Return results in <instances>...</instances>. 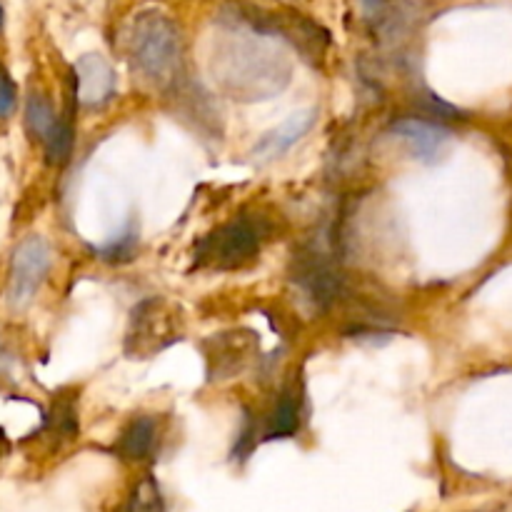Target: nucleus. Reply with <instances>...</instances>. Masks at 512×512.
Instances as JSON below:
<instances>
[{"instance_id": "8", "label": "nucleus", "mask_w": 512, "mask_h": 512, "mask_svg": "<svg viewBox=\"0 0 512 512\" xmlns=\"http://www.w3.org/2000/svg\"><path fill=\"white\" fill-rule=\"evenodd\" d=\"M115 95V70L98 53H88L75 63V98L88 108L108 103Z\"/></svg>"}, {"instance_id": "4", "label": "nucleus", "mask_w": 512, "mask_h": 512, "mask_svg": "<svg viewBox=\"0 0 512 512\" xmlns=\"http://www.w3.org/2000/svg\"><path fill=\"white\" fill-rule=\"evenodd\" d=\"M183 338V315L165 298H148L135 305L125 333L128 358H153Z\"/></svg>"}, {"instance_id": "2", "label": "nucleus", "mask_w": 512, "mask_h": 512, "mask_svg": "<svg viewBox=\"0 0 512 512\" xmlns=\"http://www.w3.org/2000/svg\"><path fill=\"white\" fill-rule=\"evenodd\" d=\"M270 223L260 213H243L220 228L210 230L195 245V268L243 270L258 260L263 240L270 235Z\"/></svg>"}, {"instance_id": "5", "label": "nucleus", "mask_w": 512, "mask_h": 512, "mask_svg": "<svg viewBox=\"0 0 512 512\" xmlns=\"http://www.w3.org/2000/svg\"><path fill=\"white\" fill-rule=\"evenodd\" d=\"M53 260V250L40 235H30L15 248L10 260V303L23 308L38 293Z\"/></svg>"}, {"instance_id": "18", "label": "nucleus", "mask_w": 512, "mask_h": 512, "mask_svg": "<svg viewBox=\"0 0 512 512\" xmlns=\"http://www.w3.org/2000/svg\"><path fill=\"white\" fill-rule=\"evenodd\" d=\"M420 108H423L425 113L435 115V118H463V115H460V110L455 108V105L445 103V100H440L435 93H425Z\"/></svg>"}, {"instance_id": "12", "label": "nucleus", "mask_w": 512, "mask_h": 512, "mask_svg": "<svg viewBox=\"0 0 512 512\" xmlns=\"http://www.w3.org/2000/svg\"><path fill=\"white\" fill-rule=\"evenodd\" d=\"M43 145L50 165L68 163L70 153H73V125H70V118L55 120L53 128L45 135Z\"/></svg>"}, {"instance_id": "10", "label": "nucleus", "mask_w": 512, "mask_h": 512, "mask_svg": "<svg viewBox=\"0 0 512 512\" xmlns=\"http://www.w3.org/2000/svg\"><path fill=\"white\" fill-rule=\"evenodd\" d=\"M315 120H318V113H315V110H303V113H295L293 118L285 120V123L278 125L275 130H270V133L265 135L258 145H255V150H253L255 158L273 160V158H280V155H285L295 143H298L300 138H305V135L310 133V128L315 125Z\"/></svg>"}, {"instance_id": "17", "label": "nucleus", "mask_w": 512, "mask_h": 512, "mask_svg": "<svg viewBox=\"0 0 512 512\" xmlns=\"http://www.w3.org/2000/svg\"><path fill=\"white\" fill-rule=\"evenodd\" d=\"M15 103H18V90H15V83L10 80V75L0 68V118L13 115Z\"/></svg>"}, {"instance_id": "15", "label": "nucleus", "mask_w": 512, "mask_h": 512, "mask_svg": "<svg viewBox=\"0 0 512 512\" xmlns=\"http://www.w3.org/2000/svg\"><path fill=\"white\" fill-rule=\"evenodd\" d=\"M135 248H138V235H135L133 230H125L115 243H110L108 248L100 250V255H103L105 260H110V263H125V260L133 258Z\"/></svg>"}, {"instance_id": "19", "label": "nucleus", "mask_w": 512, "mask_h": 512, "mask_svg": "<svg viewBox=\"0 0 512 512\" xmlns=\"http://www.w3.org/2000/svg\"><path fill=\"white\" fill-rule=\"evenodd\" d=\"M0 28H3V8H0Z\"/></svg>"}, {"instance_id": "9", "label": "nucleus", "mask_w": 512, "mask_h": 512, "mask_svg": "<svg viewBox=\"0 0 512 512\" xmlns=\"http://www.w3.org/2000/svg\"><path fill=\"white\" fill-rule=\"evenodd\" d=\"M210 345H213V350H208L210 373H213L215 380H220L243 373L250 353L258 345V338L248 333H225L220 338L210 340Z\"/></svg>"}, {"instance_id": "13", "label": "nucleus", "mask_w": 512, "mask_h": 512, "mask_svg": "<svg viewBox=\"0 0 512 512\" xmlns=\"http://www.w3.org/2000/svg\"><path fill=\"white\" fill-rule=\"evenodd\" d=\"M55 120L58 118H55L53 103L45 95H30L28 105H25V125H28L30 135L38 140H45V135L53 128Z\"/></svg>"}, {"instance_id": "7", "label": "nucleus", "mask_w": 512, "mask_h": 512, "mask_svg": "<svg viewBox=\"0 0 512 512\" xmlns=\"http://www.w3.org/2000/svg\"><path fill=\"white\" fill-rule=\"evenodd\" d=\"M390 135L403 140L405 148L413 153V158L423 160V163H435V160L445 153L450 138H453L450 128L423 118L395 120V123L390 125Z\"/></svg>"}, {"instance_id": "1", "label": "nucleus", "mask_w": 512, "mask_h": 512, "mask_svg": "<svg viewBox=\"0 0 512 512\" xmlns=\"http://www.w3.org/2000/svg\"><path fill=\"white\" fill-rule=\"evenodd\" d=\"M263 33L255 30L235 33L228 43L213 50V75L230 95L243 100H263L278 95L290 80V63L273 43H265Z\"/></svg>"}, {"instance_id": "11", "label": "nucleus", "mask_w": 512, "mask_h": 512, "mask_svg": "<svg viewBox=\"0 0 512 512\" xmlns=\"http://www.w3.org/2000/svg\"><path fill=\"white\" fill-rule=\"evenodd\" d=\"M155 433H158V425L148 415H140L135 418L128 428L123 430L118 440V455L125 460H145L153 455L155 445Z\"/></svg>"}, {"instance_id": "16", "label": "nucleus", "mask_w": 512, "mask_h": 512, "mask_svg": "<svg viewBox=\"0 0 512 512\" xmlns=\"http://www.w3.org/2000/svg\"><path fill=\"white\" fill-rule=\"evenodd\" d=\"M130 508H135V510H160L163 508L158 485H155L153 480H145V483H140L138 490L133 493V500H130Z\"/></svg>"}, {"instance_id": "6", "label": "nucleus", "mask_w": 512, "mask_h": 512, "mask_svg": "<svg viewBox=\"0 0 512 512\" xmlns=\"http://www.w3.org/2000/svg\"><path fill=\"white\" fill-rule=\"evenodd\" d=\"M293 280L318 308H328L343 290L338 270L318 250H300L293 263Z\"/></svg>"}, {"instance_id": "3", "label": "nucleus", "mask_w": 512, "mask_h": 512, "mask_svg": "<svg viewBox=\"0 0 512 512\" xmlns=\"http://www.w3.org/2000/svg\"><path fill=\"white\" fill-rule=\"evenodd\" d=\"M130 55L145 78L168 83L180 68V33L173 20L155 10H145L130 28Z\"/></svg>"}, {"instance_id": "14", "label": "nucleus", "mask_w": 512, "mask_h": 512, "mask_svg": "<svg viewBox=\"0 0 512 512\" xmlns=\"http://www.w3.org/2000/svg\"><path fill=\"white\" fill-rule=\"evenodd\" d=\"M295 430H298V403L293 395H283L270 420L268 438H288Z\"/></svg>"}]
</instances>
